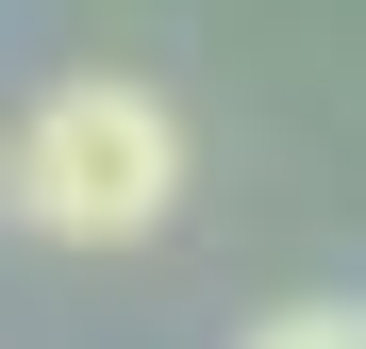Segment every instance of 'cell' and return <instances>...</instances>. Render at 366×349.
<instances>
[{"label":"cell","mask_w":366,"mask_h":349,"mask_svg":"<svg viewBox=\"0 0 366 349\" xmlns=\"http://www.w3.org/2000/svg\"><path fill=\"white\" fill-rule=\"evenodd\" d=\"M0 200H17L50 250H134V233H167V200H183V116H167V84H134V67L50 84L17 133H0Z\"/></svg>","instance_id":"obj_1"},{"label":"cell","mask_w":366,"mask_h":349,"mask_svg":"<svg viewBox=\"0 0 366 349\" xmlns=\"http://www.w3.org/2000/svg\"><path fill=\"white\" fill-rule=\"evenodd\" d=\"M250 349H366V300H300V316H267Z\"/></svg>","instance_id":"obj_2"}]
</instances>
